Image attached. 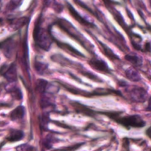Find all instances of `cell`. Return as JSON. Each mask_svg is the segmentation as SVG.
I'll use <instances>...</instances> for the list:
<instances>
[{"mask_svg":"<svg viewBox=\"0 0 151 151\" xmlns=\"http://www.w3.org/2000/svg\"><path fill=\"white\" fill-rule=\"evenodd\" d=\"M33 38L35 43L39 48L48 51L51 47L52 40L46 29L42 28L38 22L35 24L33 31Z\"/></svg>","mask_w":151,"mask_h":151,"instance_id":"6da1fadb","label":"cell"},{"mask_svg":"<svg viewBox=\"0 0 151 151\" xmlns=\"http://www.w3.org/2000/svg\"><path fill=\"white\" fill-rule=\"evenodd\" d=\"M110 117L116 121L117 123L123 125L127 128H143L146 125V122L143 120L139 115H130V116L119 117L116 114H114L110 115Z\"/></svg>","mask_w":151,"mask_h":151,"instance_id":"7a4b0ae2","label":"cell"},{"mask_svg":"<svg viewBox=\"0 0 151 151\" xmlns=\"http://www.w3.org/2000/svg\"><path fill=\"white\" fill-rule=\"evenodd\" d=\"M128 95L129 96L130 100L135 103H145L148 97V93L145 89L139 86L131 87L126 88Z\"/></svg>","mask_w":151,"mask_h":151,"instance_id":"3957f363","label":"cell"},{"mask_svg":"<svg viewBox=\"0 0 151 151\" xmlns=\"http://www.w3.org/2000/svg\"><path fill=\"white\" fill-rule=\"evenodd\" d=\"M59 24H60V27L63 28L64 29L65 32H67L70 36H72V38H75L76 41H79L80 44H82L83 47H86V44L88 43V41L83 36V35H81L79 32L76 29V28L74 27L71 23H69L66 20H60L59 22Z\"/></svg>","mask_w":151,"mask_h":151,"instance_id":"277c9868","label":"cell"},{"mask_svg":"<svg viewBox=\"0 0 151 151\" xmlns=\"http://www.w3.org/2000/svg\"><path fill=\"white\" fill-rule=\"evenodd\" d=\"M89 64L95 70L99 71L102 73H109V68L106 62L100 58H93L89 60Z\"/></svg>","mask_w":151,"mask_h":151,"instance_id":"5b68a950","label":"cell"},{"mask_svg":"<svg viewBox=\"0 0 151 151\" xmlns=\"http://www.w3.org/2000/svg\"><path fill=\"white\" fill-rule=\"evenodd\" d=\"M4 78L8 81L9 83H14L16 81L17 78V70L16 66L14 63H12L3 73Z\"/></svg>","mask_w":151,"mask_h":151,"instance_id":"8992f818","label":"cell"},{"mask_svg":"<svg viewBox=\"0 0 151 151\" xmlns=\"http://www.w3.org/2000/svg\"><path fill=\"white\" fill-rule=\"evenodd\" d=\"M25 115V109L24 106H19L17 108L12 111L10 114V117L13 121H19L23 119Z\"/></svg>","mask_w":151,"mask_h":151,"instance_id":"52a82bcc","label":"cell"},{"mask_svg":"<svg viewBox=\"0 0 151 151\" xmlns=\"http://www.w3.org/2000/svg\"><path fill=\"white\" fill-rule=\"evenodd\" d=\"M24 138V132L20 130L12 129L10 131V134L7 137L6 139L10 142H15L20 141Z\"/></svg>","mask_w":151,"mask_h":151,"instance_id":"ba28073f","label":"cell"},{"mask_svg":"<svg viewBox=\"0 0 151 151\" xmlns=\"http://www.w3.org/2000/svg\"><path fill=\"white\" fill-rule=\"evenodd\" d=\"M125 74L126 78L131 81H133V82H139V81H141V75L134 68H128L125 70Z\"/></svg>","mask_w":151,"mask_h":151,"instance_id":"9c48e42d","label":"cell"},{"mask_svg":"<svg viewBox=\"0 0 151 151\" xmlns=\"http://www.w3.org/2000/svg\"><path fill=\"white\" fill-rule=\"evenodd\" d=\"M125 58L135 66H141L143 63L142 58L136 53H128L125 56Z\"/></svg>","mask_w":151,"mask_h":151,"instance_id":"30bf717a","label":"cell"},{"mask_svg":"<svg viewBox=\"0 0 151 151\" xmlns=\"http://www.w3.org/2000/svg\"><path fill=\"white\" fill-rule=\"evenodd\" d=\"M1 48L2 49L4 54L7 57L10 58L11 57L12 54L13 52V50H14V44H13V41H11V40H7V41L2 43Z\"/></svg>","mask_w":151,"mask_h":151,"instance_id":"8fae6325","label":"cell"},{"mask_svg":"<svg viewBox=\"0 0 151 151\" xmlns=\"http://www.w3.org/2000/svg\"><path fill=\"white\" fill-rule=\"evenodd\" d=\"M69 12H70L71 14L74 16V18H75L76 20H78V22H81V24H83L90 25V23L88 22V21L86 20L84 18H83L82 16H81V15H80L79 13H78V12H77L75 9H74V7H72L71 4H69Z\"/></svg>","mask_w":151,"mask_h":151,"instance_id":"7c38bea8","label":"cell"},{"mask_svg":"<svg viewBox=\"0 0 151 151\" xmlns=\"http://www.w3.org/2000/svg\"><path fill=\"white\" fill-rule=\"evenodd\" d=\"M9 93H10V94L12 95V97L14 99L18 100H20L22 99V93L21 91V90L19 88L16 86H13L9 89L8 91Z\"/></svg>","mask_w":151,"mask_h":151,"instance_id":"4fadbf2b","label":"cell"},{"mask_svg":"<svg viewBox=\"0 0 151 151\" xmlns=\"http://www.w3.org/2000/svg\"><path fill=\"white\" fill-rule=\"evenodd\" d=\"M100 44H101V46L103 47V50H104V54L106 55L107 57H109V58H110V60L111 59V60L119 59V58L116 56V55H115L114 53V52L112 51L110 48H109V47H108L106 44H103V43H101V42H100Z\"/></svg>","mask_w":151,"mask_h":151,"instance_id":"5bb4252c","label":"cell"},{"mask_svg":"<svg viewBox=\"0 0 151 151\" xmlns=\"http://www.w3.org/2000/svg\"><path fill=\"white\" fill-rule=\"evenodd\" d=\"M35 68L36 72H38L40 75H42L44 72L46 71V69H47V65L45 64L44 63H41V62H35Z\"/></svg>","mask_w":151,"mask_h":151,"instance_id":"9a60e30c","label":"cell"},{"mask_svg":"<svg viewBox=\"0 0 151 151\" xmlns=\"http://www.w3.org/2000/svg\"><path fill=\"white\" fill-rule=\"evenodd\" d=\"M48 83L44 80H40L38 83V88L41 93H44L46 91Z\"/></svg>","mask_w":151,"mask_h":151,"instance_id":"2e32d148","label":"cell"},{"mask_svg":"<svg viewBox=\"0 0 151 151\" xmlns=\"http://www.w3.org/2000/svg\"><path fill=\"white\" fill-rule=\"evenodd\" d=\"M54 137L52 136L48 135V137H47V138L45 139V141H44V146L47 147V149H50L52 147V145L54 143Z\"/></svg>","mask_w":151,"mask_h":151,"instance_id":"e0dca14e","label":"cell"},{"mask_svg":"<svg viewBox=\"0 0 151 151\" xmlns=\"http://www.w3.org/2000/svg\"><path fill=\"white\" fill-rule=\"evenodd\" d=\"M17 151H33V147L27 144L22 145L17 147Z\"/></svg>","mask_w":151,"mask_h":151,"instance_id":"ac0fdd59","label":"cell"},{"mask_svg":"<svg viewBox=\"0 0 151 151\" xmlns=\"http://www.w3.org/2000/svg\"><path fill=\"white\" fill-rule=\"evenodd\" d=\"M21 1H10V6H8L9 7V10H14L16 9V7H19V4H21Z\"/></svg>","mask_w":151,"mask_h":151,"instance_id":"d6986e66","label":"cell"},{"mask_svg":"<svg viewBox=\"0 0 151 151\" xmlns=\"http://www.w3.org/2000/svg\"><path fill=\"white\" fill-rule=\"evenodd\" d=\"M145 110L147 111L151 112V97L148 99V103H147V106L146 107Z\"/></svg>","mask_w":151,"mask_h":151,"instance_id":"ffe728a7","label":"cell"},{"mask_svg":"<svg viewBox=\"0 0 151 151\" xmlns=\"http://www.w3.org/2000/svg\"><path fill=\"white\" fill-rule=\"evenodd\" d=\"M145 134H146V135H147V137H148L149 138L151 139V126L150 127V128H147V131H146V132H145Z\"/></svg>","mask_w":151,"mask_h":151,"instance_id":"44dd1931","label":"cell"},{"mask_svg":"<svg viewBox=\"0 0 151 151\" xmlns=\"http://www.w3.org/2000/svg\"><path fill=\"white\" fill-rule=\"evenodd\" d=\"M150 151H151V150H150Z\"/></svg>","mask_w":151,"mask_h":151,"instance_id":"7402d4cb","label":"cell"}]
</instances>
